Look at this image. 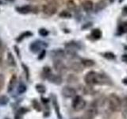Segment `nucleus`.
<instances>
[{
	"label": "nucleus",
	"instance_id": "obj_19",
	"mask_svg": "<svg viewBox=\"0 0 127 119\" xmlns=\"http://www.w3.org/2000/svg\"><path fill=\"white\" fill-rule=\"evenodd\" d=\"M127 32V24L126 22H123L118 26L117 30V35H122Z\"/></svg>",
	"mask_w": 127,
	"mask_h": 119
},
{
	"label": "nucleus",
	"instance_id": "obj_49",
	"mask_svg": "<svg viewBox=\"0 0 127 119\" xmlns=\"http://www.w3.org/2000/svg\"><path fill=\"white\" fill-rule=\"evenodd\" d=\"M126 22V24H127V22Z\"/></svg>",
	"mask_w": 127,
	"mask_h": 119
},
{
	"label": "nucleus",
	"instance_id": "obj_33",
	"mask_svg": "<svg viewBox=\"0 0 127 119\" xmlns=\"http://www.w3.org/2000/svg\"><path fill=\"white\" fill-rule=\"evenodd\" d=\"M45 54H46V51H45V49H43L42 51L40 52V54H39V56H38V60H42V59L45 58Z\"/></svg>",
	"mask_w": 127,
	"mask_h": 119
},
{
	"label": "nucleus",
	"instance_id": "obj_34",
	"mask_svg": "<svg viewBox=\"0 0 127 119\" xmlns=\"http://www.w3.org/2000/svg\"><path fill=\"white\" fill-rule=\"evenodd\" d=\"M33 107H34L36 110H38V111H41V106H40V104L36 100H33Z\"/></svg>",
	"mask_w": 127,
	"mask_h": 119
},
{
	"label": "nucleus",
	"instance_id": "obj_12",
	"mask_svg": "<svg viewBox=\"0 0 127 119\" xmlns=\"http://www.w3.org/2000/svg\"><path fill=\"white\" fill-rule=\"evenodd\" d=\"M47 79H49L51 83H55V84H57V85L61 84V83H62V78H61V75H59L51 74Z\"/></svg>",
	"mask_w": 127,
	"mask_h": 119
},
{
	"label": "nucleus",
	"instance_id": "obj_48",
	"mask_svg": "<svg viewBox=\"0 0 127 119\" xmlns=\"http://www.w3.org/2000/svg\"><path fill=\"white\" fill-rule=\"evenodd\" d=\"M28 1H35V0H28Z\"/></svg>",
	"mask_w": 127,
	"mask_h": 119
},
{
	"label": "nucleus",
	"instance_id": "obj_16",
	"mask_svg": "<svg viewBox=\"0 0 127 119\" xmlns=\"http://www.w3.org/2000/svg\"><path fill=\"white\" fill-rule=\"evenodd\" d=\"M16 83H17V76H16V75H13L10 79L9 84H8V87H7L8 92H11L14 90Z\"/></svg>",
	"mask_w": 127,
	"mask_h": 119
},
{
	"label": "nucleus",
	"instance_id": "obj_24",
	"mask_svg": "<svg viewBox=\"0 0 127 119\" xmlns=\"http://www.w3.org/2000/svg\"><path fill=\"white\" fill-rule=\"evenodd\" d=\"M9 102V98L6 95H1L0 96V106H5Z\"/></svg>",
	"mask_w": 127,
	"mask_h": 119
},
{
	"label": "nucleus",
	"instance_id": "obj_17",
	"mask_svg": "<svg viewBox=\"0 0 127 119\" xmlns=\"http://www.w3.org/2000/svg\"><path fill=\"white\" fill-rule=\"evenodd\" d=\"M90 36L91 37V38L94 40H99L102 37V33L99 29H94V30H92V31H91Z\"/></svg>",
	"mask_w": 127,
	"mask_h": 119
},
{
	"label": "nucleus",
	"instance_id": "obj_41",
	"mask_svg": "<svg viewBox=\"0 0 127 119\" xmlns=\"http://www.w3.org/2000/svg\"><path fill=\"white\" fill-rule=\"evenodd\" d=\"M122 83H124L125 85H126V86H127V78L123 79H122Z\"/></svg>",
	"mask_w": 127,
	"mask_h": 119
},
{
	"label": "nucleus",
	"instance_id": "obj_39",
	"mask_svg": "<svg viewBox=\"0 0 127 119\" xmlns=\"http://www.w3.org/2000/svg\"><path fill=\"white\" fill-rule=\"evenodd\" d=\"M122 115H123V118H124L125 119H127V109L124 111V112H123Z\"/></svg>",
	"mask_w": 127,
	"mask_h": 119
},
{
	"label": "nucleus",
	"instance_id": "obj_23",
	"mask_svg": "<svg viewBox=\"0 0 127 119\" xmlns=\"http://www.w3.org/2000/svg\"><path fill=\"white\" fill-rule=\"evenodd\" d=\"M7 61L9 63V64L11 65V66H14L15 67L16 66V62H15V60L13 57V55H12L11 53H8L7 54Z\"/></svg>",
	"mask_w": 127,
	"mask_h": 119
},
{
	"label": "nucleus",
	"instance_id": "obj_20",
	"mask_svg": "<svg viewBox=\"0 0 127 119\" xmlns=\"http://www.w3.org/2000/svg\"><path fill=\"white\" fill-rule=\"evenodd\" d=\"M81 63L83 64V67H93L95 65V61L93 60H90V59H82Z\"/></svg>",
	"mask_w": 127,
	"mask_h": 119
},
{
	"label": "nucleus",
	"instance_id": "obj_42",
	"mask_svg": "<svg viewBox=\"0 0 127 119\" xmlns=\"http://www.w3.org/2000/svg\"><path fill=\"white\" fill-rule=\"evenodd\" d=\"M2 54H0V63H2Z\"/></svg>",
	"mask_w": 127,
	"mask_h": 119
},
{
	"label": "nucleus",
	"instance_id": "obj_30",
	"mask_svg": "<svg viewBox=\"0 0 127 119\" xmlns=\"http://www.w3.org/2000/svg\"><path fill=\"white\" fill-rule=\"evenodd\" d=\"M67 81H68V83H75L76 81H78L77 78L75 76V75H70L68 78H67Z\"/></svg>",
	"mask_w": 127,
	"mask_h": 119
},
{
	"label": "nucleus",
	"instance_id": "obj_47",
	"mask_svg": "<svg viewBox=\"0 0 127 119\" xmlns=\"http://www.w3.org/2000/svg\"><path fill=\"white\" fill-rule=\"evenodd\" d=\"M71 119H79V118H71Z\"/></svg>",
	"mask_w": 127,
	"mask_h": 119
},
{
	"label": "nucleus",
	"instance_id": "obj_35",
	"mask_svg": "<svg viewBox=\"0 0 127 119\" xmlns=\"http://www.w3.org/2000/svg\"><path fill=\"white\" fill-rule=\"evenodd\" d=\"M93 24L91 23V22H87L86 24H84V25H83L82 27H81V29L83 30H87V29H88V28H91V26H92Z\"/></svg>",
	"mask_w": 127,
	"mask_h": 119
},
{
	"label": "nucleus",
	"instance_id": "obj_44",
	"mask_svg": "<svg viewBox=\"0 0 127 119\" xmlns=\"http://www.w3.org/2000/svg\"><path fill=\"white\" fill-rule=\"evenodd\" d=\"M3 4V2L2 1V0H0V5H2Z\"/></svg>",
	"mask_w": 127,
	"mask_h": 119
},
{
	"label": "nucleus",
	"instance_id": "obj_18",
	"mask_svg": "<svg viewBox=\"0 0 127 119\" xmlns=\"http://www.w3.org/2000/svg\"><path fill=\"white\" fill-rule=\"evenodd\" d=\"M31 36H33V33H31L30 31H26V32H24V33H21L17 38H16V41H17V42H21L25 38L31 37Z\"/></svg>",
	"mask_w": 127,
	"mask_h": 119
},
{
	"label": "nucleus",
	"instance_id": "obj_7",
	"mask_svg": "<svg viewBox=\"0 0 127 119\" xmlns=\"http://www.w3.org/2000/svg\"><path fill=\"white\" fill-rule=\"evenodd\" d=\"M53 67L60 74L65 73L67 70L66 65L64 63V62L61 60H55L53 62Z\"/></svg>",
	"mask_w": 127,
	"mask_h": 119
},
{
	"label": "nucleus",
	"instance_id": "obj_13",
	"mask_svg": "<svg viewBox=\"0 0 127 119\" xmlns=\"http://www.w3.org/2000/svg\"><path fill=\"white\" fill-rule=\"evenodd\" d=\"M93 6H94V4L91 0H85V1H83L82 2V7L83 10L86 12L91 11L93 9Z\"/></svg>",
	"mask_w": 127,
	"mask_h": 119
},
{
	"label": "nucleus",
	"instance_id": "obj_1",
	"mask_svg": "<svg viewBox=\"0 0 127 119\" xmlns=\"http://www.w3.org/2000/svg\"><path fill=\"white\" fill-rule=\"evenodd\" d=\"M109 108L113 111V112H117L119 111L122 107V100L117 94H111L108 98Z\"/></svg>",
	"mask_w": 127,
	"mask_h": 119
},
{
	"label": "nucleus",
	"instance_id": "obj_32",
	"mask_svg": "<svg viewBox=\"0 0 127 119\" xmlns=\"http://www.w3.org/2000/svg\"><path fill=\"white\" fill-rule=\"evenodd\" d=\"M22 67H23L24 71H25V73L26 75V78L29 79V77H30V71H29V68H28V67L26 65L24 64V63H22Z\"/></svg>",
	"mask_w": 127,
	"mask_h": 119
},
{
	"label": "nucleus",
	"instance_id": "obj_43",
	"mask_svg": "<svg viewBox=\"0 0 127 119\" xmlns=\"http://www.w3.org/2000/svg\"><path fill=\"white\" fill-rule=\"evenodd\" d=\"M123 2H124V0H118V2L119 3H122Z\"/></svg>",
	"mask_w": 127,
	"mask_h": 119
},
{
	"label": "nucleus",
	"instance_id": "obj_37",
	"mask_svg": "<svg viewBox=\"0 0 127 119\" xmlns=\"http://www.w3.org/2000/svg\"><path fill=\"white\" fill-rule=\"evenodd\" d=\"M122 15H124V16H127V6H124L122 8Z\"/></svg>",
	"mask_w": 127,
	"mask_h": 119
},
{
	"label": "nucleus",
	"instance_id": "obj_2",
	"mask_svg": "<svg viewBox=\"0 0 127 119\" xmlns=\"http://www.w3.org/2000/svg\"><path fill=\"white\" fill-rule=\"evenodd\" d=\"M84 81L87 85L98 84V74L95 71H88L84 76Z\"/></svg>",
	"mask_w": 127,
	"mask_h": 119
},
{
	"label": "nucleus",
	"instance_id": "obj_8",
	"mask_svg": "<svg viewBox=\"0 0 127 119\" xmlns=\"http://www.w3.org/2000/svg\"><path fill=\"white\" fill-rule=\"evenodd\" d=\"M61 93L63 94V96L65 98H73L75 96V94H76V90H75L73 87L66 86L64 87H63Z\"/></svg>",
	"mask_w": 127,
	"mask_h": 119
},
{
	"label": "nucleus",
	"instance_id": "obj_6",
	"mask_svg": "<svg viewBox=\"0 0 127 119\" xmlns=\"http://www.w3.org/2000/svg\"><path fill=\"white\" fill-rule=\"evenodd\" d=\"M15 10L19 14H27L30 13H37V10L35 7L31 5H25L22 6H17L15 7Z\"/></svg>",
	"mask_w": 127,
	"mask_h": 119
},
{
	"label": "nucleus",
	"instance_id": "obj_10",
	"mask_svg": "<svg viewBox=\"0 0 127 119\" xmlns=\"http://www.w3.org/2000/svg\"><path fill=\"white\" fill-rule=\"evenodd\" d=\"M69 68L71 70H72L73 71H75V72L79 73V72H81V71L83 70V64H82L81 63L73 61V62L70 63Z\"/></svg>",
	"mask_w": 127,
	"mask_h": 119
},
{
	"label": "nucleus",
	"instance_id": "obj_22",
	"mask_svg": "<svg viewBox=\"0 0 127 119\" xmlns=\"http://www.w3.org/2000/svg\"><path fill=\"white\" fill-rule=\"evenodd\" d=\"M59 17L61 18H71V14L70 13V11L64 10L59 14Z\"/></svg>",
	"mask_w": 127,
	"mask_h": 119
},
{
	"label": "nucleus",
	"instance_id": "obj_14",
	"mask_svg": "<svg viewBox=\"0 0 127 119\" xmlns=\"http://www.w3.org/2000/svg\"><path fill=\"white\" fill-rule=\"evenodd\" d=\"M106 6H107V2L105 1V0H100V1H98L96 4H95V11L97 13V12H99L102 10H104Z\"/></svg>",
	"mask_w": 127,
	"mask_h": 119
},
{
	"label": "nucleus",
	"instance_id": "obj_3",
	"mask_svg": "<svg viewBox=\"0 0 127 119\" xmlns=\"http://www.w3.org/2000/svg\"><path fill=\"white\" fill-rule=\"evenodd\" d=\"M85 106H86V102L81 96L75 95V96L73 98L71 106H72V108L75 111H80V110H83Z\"/></svg>",
	"mask_w": 127,
	"mask_h": 119
},
{
	"label": "nucleus",
	"instance_id": "obj_21",
	"mask_svg": "<svg viewBox=\"0 0 127 119\" xmlns=\"http://www.w3.org/2000/svg\"><path fill=\"white\" fill-rule=\"evenodd\" d=\"M67 7L71 11H76L77 10V5L73 0H68L67 2Z\"/></svg>",
	"mask_w": 127,
	"mask_h": 119
},
{
	"label": "nucleus",
	"instance_id": "obj_25",
	"mask_svg": "<svg viewBox=\"0 0 127 119\" xmlns=\"http://www.w3.org/2000/svg\"><path fill=\"white\" fill-rule=\"evenodd\" d=\"M103 57H105L107 60H114L115 59V55L111 53V52H106V53H104L102 54Z\"/></svg>",
	"mask_w": 127,
	"mask_h": 119
},
{
	"label": "nucleus",
	"instance_id": "obj_5",
	"mask_svg": "<svg viewBox=\"0 0 127 119\" xmlns=\"http://www.w3.org/2000/svg\"><path fill=\"white\" fill-rule=\"evenodd\" d=\"M48 46V45L44 41H35L33 42H32L30 45V49L32 53H37L38 52H41L43 49H45Z\"/></svg>",
	"mask_w": 127,
	"mask_h": 119
},
{
	"label": "nucleus",
	"instance_id": "obj_4",
	"mask_svg": "<svg viewBox=\"0 0 127 119\" xmlns=\"http://www.w3.org/2000/svg\"><path fill=\"white\" fill-rule=\"evenodd\" d=\"M42 11L47 16H49V17L50 16H53L57 11V4H55L53 2H49L47 4H45L42 6Z\"/></svg>",
	"mask_w": 127,
	"mask_h": 119
},
{
	"label": "nucleus",
	"instance_id": "obj_31",
	"mask_svg": "<svg viewBox=\"0 0 127 119\" xmlns=\"http://www.w3.org/2000/svg\"><path fill=\"white\" fill-rule=\"evenodd\" d=\"M5 79H4V77L2 74H0V91H1L4 87V83H5Z\"/></svg>",
	"mask_w": 127,
	"mask_h": 119
},
{
	"label": "nucleus",
	"instance_id": "obj_27",
	"mask_svg": "<svg viewBox=\"0 0 127 119\" xmlns=\"http://www.w3.org/2000/svg\"><path fill=\"white\" fill-rule=\"evenodd\" d=\"M26 86L25 84H23V83H21L18 87V93L19 94H22L24 92H26Z\"/></svg>",
	"mask_w": 127,
	"mask_h": 119
},
{
	"label": "nucleus",
	"instance_id": "obj_11",
	"mask_svg": "<svg viewBox=\"0 0 127 119\" xmlns=\"http://www.w3.org/2000/svg\"><path fill=\"white\" fill-rule=\"evenodd\" d=\"M96 114H97L96 108L95 107H91L88 110H87L86 113L83 114V119H93Z\"/></svg>",
	"mask_w": 127,
	"mask_h": 119
},
{
	"label": "nucleus",
	"instance_id": "obj_36",
	"mask_svg": "<svg viewBox=\"0 0 127 119\" xmlns=\"http://www.w3.org/2000/svg\"><path fill=\"white\" fill-rule=\"evenodd\" d=\"M121 59H122V60L123 62H125L126 63H127V54L122 55V57H121Z\"/></svg>",
	"mask_w": 127,
	"mask_h": 119
},
{
	"label": "nucleus",
	"instance_id": "obj_38",
	"mask_svg": "<svg viewBox=\"0 0 127 119\" xmlns=\"http://www.w3.org/2000/svg\"><path fill=\"white\" fill-rule=\"evenodd\" d=\"M14 49L15 53H17L18 57H20V51H19V49H18V48L17 46H16V45H14Z\"/></svg>",
	"mask_w": 127,
	"mask_h": 119
},
{
	"label": "nucleus",
	"instance_id": "obj_9",
	"mask_svg": "<svg viewBox=\"0 0 127 119\" xmlns=\"http://www.w3.org/2000/svg\"><path fill=\"white\" fill-rule=\"evenodd\" d=\"M50 55L55 60H61L65 57V52L63 49H55L50 52Z\"/></svg>",
	"mask_w": 127,
	"mask_h": 119
},
{
	"label": "nucleus",
	"instance_id": "obj_46",
	"mask_svg": "<svg viewBox=\"0 0 127 119\" xmlns=\"http://www.w3.org/2000/svg\"><path fill=\"white\" fill-rule=\"evenodd\" d=\"M1 47H2V43H1V41H0V49H1Z\"/></svg>",
	"mask_w": 127,
	"mask_h": 119
},
{
	"label": "nucleus",
	"instance_id": "obj_15",
	"mask_svg": "<svg viewBox=\"0 0 127 119\" xmlns=\"http://www.w3.org/2000/svg\"><path fill=\"white\" fill-rule=\"evenodd\" d=\"M53 105L54 107V110H55V112L57 114V116L59 119H62V116H61V110H60V107H59V104L57 102V98H56L54 95L53 96Z\"/></svg>",
	"mask_w": 127,
	"mask_h": 119
},
{
	"label": "nucleus",
	"instance_id": "obj_40",
	"mask_svg": "<svg viewBox=\"0 0 127 119\" xmlns=\"http://www.w3.org/2000/svg\"><path fill=\"white\" fill-rule=\"evenodd\" d=\"M123 102H125L124 106H127V97H126V98H125L124 99H123L122 101V104Z\"/></svg>",
	"mask_w": 127,
	"mask_h": 119
},
{
	"label": "nucleus",
	"instance_id": "obj_28",
	"mask_svg": "<svg viewBox=\"0 0 127 119\" xmlns=\"http://www.w3.org/2000/svg\"><path fill=\"white\" fill-rule=\"evenodd\" d=\"M38 33L41 35V37H47L49 33L46 29H45V28H41V29H40L38 30Z\"/></svg>",
	"mask_w": 127,
	"mask_h": 119
},
{
	"label": "nucleus",
	"instance_id": "obj_26",
	"mask_svg": "<svg viewBox=\"0 0 127 119\" xmlns=\"http://www.w3.org/2000/svg\"><path fill=\"white\" fill-rule=\"evenodd\" d=\"M36 90H37L38 92L41 93V94H44L45 92V90H46L45 86L42 85V84H37V85H36Z\"/></svg>",
	"mask_w": 127,
	"mask_h": 119
},
{
	"label": "nucleus",
	"instance_id": "obj_45",
	"mask_svg": "<svg viewBox=\"0 0 127 119\" xmlns=\"http://www.w3.org/2000/svg\"><path fill=\"white\" fill-rule=\"evenodd\" d=\"M6 1H9V2H14V0H6Z\"/></svg>",
	"mask_w": 127,
	"mask_h": 119
},
{
	"label": "nucleus",
	"instance_id": "obj_29",
	"mask_svg": "<svg viewBox=\"0 0 127 119\" xmlns=\"http://www.w3.org/2000/svg\"><path fill=\"white\" fill-rule=\"evenodd\" d=\"M43 72H44V74L45 75L46 78H48L52 74V70H51V68L49 67H44V69H43Z\"/></svg>",
	"mask_w": 127,
	"mask_h": 119
}]
</instances>
